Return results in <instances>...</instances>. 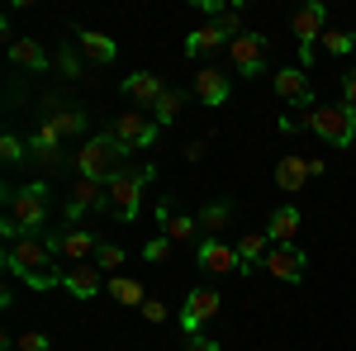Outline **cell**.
<instances>
[{
    "instance_id": "6da1fadb",
    "label": "cell",
    "mask_w": 356,
    "mask_h": 351,
    "mask_svg": "<svg viewBox=\"0 0 356 351\" xmlns=\"http://www.w3.org/2000/svg\"><path fill=\"white\" fill-rule=\"evenodd\" d=\"M53 247L48 238H19V243L5 247V256H0V266L10 280H24L29 290H53L62 285V266H53Z\"/></svg>"
},
{
    "instance_id": "7a4b0ae2",
    "label": "cell",
    "mask_w": 356,
    "mask_h": 351,
    "mask_svg": "<svg viewBox=\"0 0 356 351\" xmlns=\"http://www.w3.org/2000/svg\"><path fill=\"white\" fill-rule=\"evenodd\" d=\"M157 176V166H129V171H114L110 181H105V204L100 209H110L119 223H134L138 218V204H143V186Z\"/></svg>"
},
{
    "instance_id": "3957f363",
    "label": "cell",
    "mask_w": 356,
    "mask_h": 351,
    "mask_svg": "<svg viewBox=\"0 0 356 351\" xmlns=\"http://www.w3.org/2000/svg\"><path fill=\"white\" fill-rule=\"evenodd\" d=\"M5 214L19 223V233L24 238H43V228H48V186L43 181H29V186H15L5 195Z\"/></svg>"
},
{
    "instance_id": "277c9868",
    "label": "cell",
    "mask_w": 356,
    "mask_h": 351,
    "mask_svg": "<svg viewBox=\"0 0 356 351\" xmlns=\"http://www.w3.org/2000/svg\"><path fill=\"white\" fill-rule=\"evenodd\" d=\"M124 157H129V152H124V147H119L110 133H95V138H86V147L76 152V176H86V181H100V186H105L114 171H124V166H119Z\"/></svg>"
},
{
    "instance_id": "5b68a950",
    "label": "cell",
    "mask_w": 356,
    "mask_h": 351,
    "mask_svg": "<svg viewBox=\"0 0 356 351\" xmlns=\"http://www.w3.org/2000/svg\"><path fill=\"white\" fill-rule=\"evenodd\" d=\"M105 133L134 157V152H147L152 142H157V133H162V124L147 114V109H129V114H114L110 124H105Z\"/></svg>"
},
{
    "instance_id": "8992f818",
    "label": "cell",
    "mask_w": 356,
    "mask_h": 351,
    "mask_svg": "<svg viewBox=\"0 0 356 351\" xmlns=\"http://www.w3.org/2000/svg\"><path fill=\"white\" fill-rule=\"evenodd\" d=\"M309 133H318L328 147H352V138H356V109L352 105H314V114H309Z\"/></svg>"
},
{
    "instance_id": "52a82bcc",
    "label": "cell",
    "mask_w": 356,
    "mask_h": 351,
    "mask_svg": "<svg viewBox=\"0 0 356 351\" xmlns=\"http://www.w3.org/2000/svg\"><path fill=\"white\" fill-rule=\"evenodd\" d=\"M323 24H328V5L309 0L290 15V28H295V43H300V67L309 72V62L318 57V38H323Z\"/></svg>"
},
{
    "instance_id": "ba28073f",
    "label": "cell",
    "mask_w": 356,
    "mask_h": 351,
    "mask_svg": "<svg viewBox=\"0 0 356 351\" xmlns=\"http://www.w3.org/2000/svg\"><path fill=\"white\" fill-rule=\"evenodd\" d=\"M228 62H233L238 76H261V67H266V33H257V28L238 33L228 43Z\"/></svg>"
},
{
    "instance_id": "9c48e42d",
    "label": "cell",
    "mask_w": 356,
    "mask_h": 351,
    "mask_svg": "<svg viewBox=\"0 0 356 351\" xmlns=\"http://www.w3.org/2000/svg\"><path fill=\"white\" fill-rule=\"evenodd\" d=\"M48 247H53L57 256H67V266H81V261H95V247L105 243V238H95L90 228H67V233H43Z\"/></svg>"
},
{
    "instance_id": "30bf717a",
    "label": "cell",
    "mask_w": 356,
    "mask_h": 351,
    "mask_svg": "<svg viewBox=\"0 0 356 351\" xmlns=\"http://www.w3.org/2000/svg\"><path fill=\"white\" fill-rule=\"evenodd\" d=\"M100 204H105V186H100V181H86V176H76V181L67 186V204H62V218H67V223L76 228V223H81L90 209H100Z\"/></svg>"
},
{
    "instance_id": "8fae6325",
    "label": "cell",
    "mask_w": 356,
    "mask_h": 351,
    "mask_svg": "<svg viewBox=\"0 0 356 351\" xmlns=\"http://www.w3.org/2000/svg\"><path fill=\"white\" fill-rule=\"evenodd\" d=\"M219 304H223L219 290H191L186 304H181V327H186V337H200V327L219 313Z\"/></svg>"
},
{
    "instance_id": "7c38bea8",
    "label": "cell",
    "mask_w": 356,
    "mask_h": 351,
    "mask_svg": "<svg viewBox=\"0 0 356 351\" xmlns=\"http://www.w3.org/2000/svg\"><path fill=\"white\" fill-rule=\"evenodd\" d=\"M62 290L72 299H95L105 290V270L95 261H81V266H62Z\"/></svg>"
},
{
    "instance_id": "4fadbf2b",
    "label": "cell",
    "mask_w": 356,
    "mask_h": 351,
    "mask_svg": "<svg viewBox=\"0 0 356 351\" xmlns=\"http://www.w3.org/2000/svg\"><path fill=\"white\" fill-rule=\"evenodd\" d=\"M261 266L271 270L275 280H285V285H300V280H304V266H309V261H304V252H300L295 243H275V247H271V256H266Z\"/></svg>"
},
{
    "instance_id": "5bb4252c",
    "label": "cell",
    "mask_w": 356,
    "mask_h": 351,
    "mask_svg": "<svg viewBox=\"0 0 356 351\" xmlns=\"http://www.w3.org/2000/svg\"><path fill=\"white\" fill-rule=\"evenodd\" d=\"M166 90H171V85H166L157 72H134V76H124V100H134V105L147 109V114H152V105L162 100Z\"/></svg>"
},
{
    "instance_id": "9a60e30c",
    "label": "cell",
    "mask_w": 356,
    "mask_h": 351,
    "mask_svg": "<svg viewBox=\"0 0 356 351\" xmlns=\"http://www.w3.org/2000/svg\"><path fill=\"white\" fill-rule=\"evenodd\" d=\"M195 256H200V270H214V275H238V270H243L238 247H228L223 238H204Z\"/></svg>"
},
{
    "instance_id": "2e32d148",
    "label": "cell",
    "mask_w": 356,
    "mask_h": 351,
    "mask_svg": "<svg viewBox=\"0 0 356 351\" xmlns=\"http://www.w3.org/2000/svg\"><path fill=\"white\" fill-rule=\"evenodd\" d=\"M271 81H275V95H280V100H290L295 109L314 105V85H309V76H304V67H280Z\"/></svg>"
},
{
    "instance_id": "e0dca14e",
    "label": "cell",
    "mask_w": 356,
    "mask_h": 351,
    "mask_svg": "<svg viewBox=\"0 0 356 351\" xmlns=\"http://www.w3.org/2000/svg\"><path fill=\"white\" fill-rule=\"evenodd\" d=\"M191 90H195V100H200V105H209V109L228 105V95H233V85H228V76H219V67H200Z\"/></svg>"
},
{
    "instance_id": "ac0fdd59",
    "label": "cell",
    "mask_w": 356,
    "mask_h": 351,
    "mask_svg": "<svg viewBox=\"0 0 356 351\" xmlns=\"http://www.w3.org/2000/svg\"><path fill=\"white\" fill-rule=\"evenodd\" d=\"M72 38H76V53H81L86 62H95V67H110L114 57H119L114 38H105L100 28H72Z\"/></svg>"
},
{
    "instance_id": "d6986e66",
    "label": "cell",
    "mask_w": 356,
    "mask_h": 351,
    "mask_svg": "<svg viewBox=\"0 0 356 351\" xmlns=\"http://www.w3.org/2000/svg\"><path fill=\"white\" fill-rule=\"evenodd\" d=\"M29 157H38L43 166H57V162H62V133H57L53 119H43V124L33 129V138H29Z\"/></svg>"
},
{
    "instance_id": "ffe728a7",
    "label": "cell",
    "mask_w": 356,
    "mask_h": 351,
    "mask_svg": "<svg viewBox=\"0 0 356 351\" xmlns=\"http://www.w3.org/2000/svg\"><path fill=\"white\" fill-rule=\"evenodd\" d=\"M309 176H314V166H309V157H300V152H290V157L275 162V190H285V195L304 190V186H309Z\"/></svg>"
},
{
    "instance_id": "44dd1931",
    "label": "cell",
    "mask_w": 356,
    "mask_h": 351,
    "mask_svg": "<svg viewBox=\"0 0 356 351\" xmlns=\"http://www.w3.org/2000/svg\"><path fill=\"white\" fill-rule=\"evenodd\" d=\"M219 48H228V33L219 24H200L186 33V57H209V53H219Z\"/></svg>"
},
{
    "instance_id": "7402d4cb",
    "label": "cell",
    "mask_w": 356,
    "mask_h": 351,
    "mask_svg": "<svg viewBox=\"0 0 356 351\" xmlns=\"http://www.w3.org/2000/svg\"><path fill=\"white\" fill-rule=\"evenodd\" d=\"M271 247L275 243L266 238V233H243V238H238V261H243V270H238V275H252V270L271 256Z\"/></svg>"
},
{
    "instance_id": "603a6c76",
    "label": "cell",
    "mask_w": 356,
    "mask_h": 351,
    "mask_svg": "<svg viewBox=\"0 0 356 351\" xmlns=\"http://www.w3.org/2000/svg\"><path fill=\"white\" fill-rule=\"evenodd\" d=\"M300 223H304V218H300L295 204H280V209L271 214V223H266V238H271V243H295Z\"/></svg>"
},
{
    "instance_id": "cb8c5ba5",
    "label": "cell",
    "mask_w": 356,
    "mask_h": 351,
    "mask_svg": "<svg viewBox=\"0 0 356 351\" xmlns=\"http://www.w3.org/2000/svg\"><path fill=\"white\" fill-rule=\"evenodd\" d=\"M10 62L15 67H29V72H48V53L33 38H10Z\"/></svg>"
},
{
    "instance_id": "d4e9b609",
    "label": "cell",
    "mask_w": 356,
    "mask_h": 351,
    "mask_svg": "<svg viewBox=\"0 0 356 351\" xmlns=\"http://www.w3.org/2000/svg\"><path fill=\"white\" fill-rule=\"evenodd\" d=\"M157 223H162V233L171 238V243H191L195 233H200V218H186V214L176 218L166 204H157Z\"/></svg>"
},
{
    "instance_id": "484cf974",
    "label": "cell",
    "mask_w": 356,
    "mask_h": 351,
    "mask_svg": "<svg viewBox=\"0 0 356 351\" xmlns=\"http://www.w3.org/2000/svg\"><path fill=\"white\" fill-rule=\"evenodd\" d=\"M105 290H110L114 304H129V309H143V304H147L143 285H138V280H129V275H110V280H105Z\"/></svg>"
},
{
    "instance_id": "4316f807",
    "label": "cell",
    "mask_w": 356,
    "mask_h": 351,
    "mask_svg": "<svg viewBox=\"0 0 356 351\" xmlns=\"http://www.w3.org/2000/svg\"><path fill=\"white\" fill-rule=\"evenodd\" d=\"M228 218H233V204H228V199H209V204L200 209V228H209V238H219Z\"/></svg>"
},
{
    "instance_id": "83f0119b",
    "label": "cell",
    "mask_w": 356,
    "mask_h": 351,
    "mask_svg": "<svg viewBox=\"0 0 356 351\" xmlns=\"http://www.w3.org/2000/svg\"><path fill=\"white\" fill-rule=\"evenodd\" d=\"M318 48L328 57H347L356 48V33H347V28H323V38H318Z\"/></svg>"
},
{
    "instance_id": "f1b7e54d",
    "label": "cell",
    "mask_w": 356,
    "mask_h": 351,
    "mask_svg": "<svg viewBox=\"0 0 356 351\" xmlns=\"http://www.w3.org/2000/svg\"><path fill=\"white\" fill-rule=\"evenodd\" d=\"M181 105H186V90H166L162 100H157V105H152V119H157V124H176V114H181Z\"/></svg>"
},
{
    "instance_id": "f546056e",
    "label": "cell",
    "mask_w": 356,
    "mask_h": 351,
    "mask_svg": "<svg viewBox=\"0 0 356 351\" xmlns=\"http://www.w3.org/2000/svg\"><path fill=\"white\" fill-rule=\"evenodd\" d=\"M48 119L57 124V133H62V138H67V133H86V124H90L86 109H57V114H48Z\"/></svg>"
},
{
    "instance_id": "4dcf8cb0",
    "label": "cell",
    "mask_w": 356,
    "mask_h": 351,
    "mask_svg": "<svg viewBox=\"0 0 356 351\" xmlns=\"http://www.w3.org/2000/svg\"><path fill=\"white\" fill-rule=\"evenodd\" d=\"M124 261H129V252H124L119 243H100V247H95V266H100V270H110V275H114Z\"/></svg>"
},
{
    "instance_id": "1f68e13d",
    "label": "cell",
    "mask_w": 356,
    "mask_h": 351,
    "mask_svg": "<svg viewBox=\"0 0 356 351\" xmlns=\"http://www.w3.org/2000/svg\"><path fill=\"white\" fill-rule=\"evenodd\" d=\"M57 72H62L67 81H76V76H81V57H76V48H67V43L57 48Z\"/></svg>"
},
{
    "instance_id": "d6a6232c",
    "label": "cell",
    "mask_w": 356,
    "mask_h": 351,
    "mask_svg": "<svg viewBox=\"0 0 356 351\" xmlns=\"http://www.w3.org/2000/svg\"><path fill=\"white\" fill-rule=\"evenodd\" d=\"M214 24H219L223 33H228V43H233L238 33H247V28H243V15H238V5H228V10H223V15L214 19Z\"/></svg>"
},
{
    "instance_id": "836d02e7",
    "label": "cell",
    "mask_w": 356,
    "mask_h": 351,
    "mask_svg": "<svg viewBox=\"0 0 356 351\" xmlns=\"http://www.w3.org/2000/svg\"><path fill=\"white\" fill-rule=\"evenodd\" d=\"M166 256H171V238H166V233L147 238V247H143V261H166Z\"/></svg>"
},
{
    "instance_id": "e575fe53",
    "label": "cell",
    "mask_w": 356,
    "mask_h": 351,
    "mask_svg": "<svg viewBox=\"0 0 356 351\" xmlns=\"http://www.w3.org/2000/svg\"><path fill=\"white\" fill-rule=\"evenodd\" d=\"M24 152H29V147L19 142V133H5V138H0V157H5L10 166H15V162H24Z\"/></svg>"
},
{
    "instance_id": "d590c367",
    "label": "cell",
    "mask_w": 356,
    "mask_h": 351,
    "mask_svg": "<svg viewBox=\"0 0 356 351\" xmlns=\"http://www.w3.org/2000/svg\"><path fill=\"white\" fill-rule=\"evenodd\" d=\"M275 129H280V133H300V129H309V114H280V124H275Z\"/></svg>"
},
{
    "instance_id": "8d00e7d4",
    "label": "cell",
    "mask_w": 356,
    "mask_h": 351,
    "mask_svg": "<svg viewBox=\"0 0 356 351\" xmlns=\"http://www.w3.org/2000/svg\"><path fill=\"white\" fill-rule=\"evenodd\" d=\"M15 347H19V351H48V337H43V332H24Z\"/></svg>"
},
{
    "instance_id": "74e56055",
    "label": "cell",
    "mask_w": 356,
    "mask_h": 351,
    "mask_svg": "<svg viewBox=\"0 0 356 351\" xmlns=\"http://www.w3.org/2000/svg\"><path fill=\"white\" fill-rule=\"evenodd\" d=\"M143 318H147V323H166V304L162 299H147V304H143Z\"/></svg>"
},
{
    "instance_id": "f35d334b",
    "label": "cell",
    "mask_w": 356,
    "mask_h": 351,
    "mask_svg": "<svg viewBox=\"0 0 356 351\" xmlns=\"http://www.w3.org/2000/svg\"><path fill=\"white\" fill-rule=\"evenodd\" d=\"M342 105H352V109H356V67L347 72V76H342Z\"/></svg>"
},
{
    "instance_id": "ab89813d",
    "label": "cell",
    "mask_w": 356,
    "mask_h": 351,
    "mask_svg": "<svg viewBox=\"0 0 356 351\" xmlns=\"http://www.w3.org/2000/svg\"><path fill=\"white\" fill-rule=\"evenodd\" d=\"M186 351H219V342H209V337H191V347Z\"/></svg>"
}]
</instances>
